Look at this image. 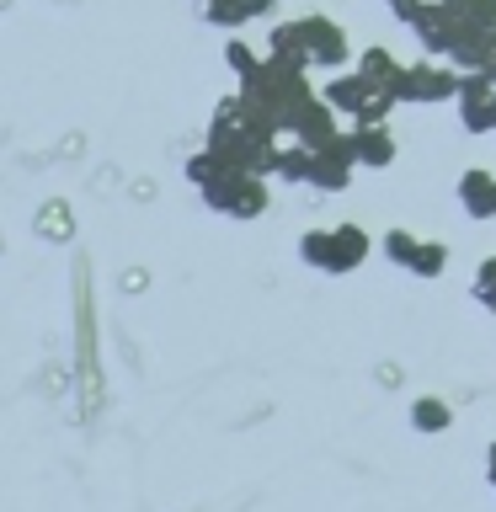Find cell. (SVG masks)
<instances>
[{"label": "cell", "mask_w": 496, "mask_h": 512, "mask_svg": "<svg viewBox=\"0 0 496 512\" xmlns=\"http://www.w3.org/2000/svg\"><path fill=\"white\" fill-rule=\"evenodd\" d=\"M267 54H283L304 64V70H347V54H352V38L342 22H331V16H294V22H278L267 32Z\"/></svg>", "instance_id": "cell-1"}, {"label": "cell", "mask_w": 496, "mask_h": 512, "mask_svg": "<svg viewBox=\"0 0 496 512\" xmlns=\"http://www.w3.org/2000/svg\"><path fill=\"white\" fill-rule=\"evenodd\" d=\"M235 171H240V166H230V160H224V155H214V150H198V155L187 160V182L203 192V203L214 198V192H219L224 182H230Z\"/></svg>", "instance_id": "cell-13"}, {"label": "cell", "mask_w": 496, "mask_h": 512, "mask_svg": "<svg viewBox=\"0 0 496 512\" xmlns=\"http://www.w3.org/2000/svg\"><path fill=\"white\" fill-rule=\"evenodd\" d=\"M475 299L496 310V256H491V262H480V272H475Z\"/></svg>", "instance_id": "cell-18"}, {"label": "cell", "mask_w": 496, "mask_h": 512, "mask_svg": "<svg viewBox=\"0 0 496 512\" xmlns=\"http://www.w3.org/2000/svg\"><path fill=\"white\" fill-rule=\"evenodd\" d=\"M411 427L416 432H448L454 427V406L443 395H416L411 400Z\"/></svg>", "instance_id": "cell-14"}, {"label": "cell", "mask_w": 496, "mask_h": 512, "mask_svg": "<svg viewBox=\"0 0 496 512\" xmlns=\"http://www.w3.org/2000/svg\"><path fill=\"white\" fill-rule=\"evenodd\" d=\"M283 134L299 139L304 150H320V144H331L336 134H342V118H336V112L320 102V91H315V96H304V102L283 118Z\"/></svg>", "instance_id": "cell-7"}, {"label": "cell", "mask_w": 496, "mask_h": 512, "mask_svg": "<svg viewBox=\"0 0 496 512\" xmlns=\"http://www.w3.org/2000/svg\"><path fill=\"white\" fill-rule=\"evenodd\" d=\"M486 464H491V480H496V443L486 448Z\"/></svg>", "instance_id": "cell-19"}, {"label": "cell", "mask_w": 496, "mask_h": 512, "mask_svg": "<svg viewBox=\"0 0 496 512\" xmlns=\"http://www.w3.org/2000/svg\"><path fill=\"white\" fill-rule=\"evenodd\" d=\"M358 75L368 80V86H374L379 96H390L395 102V91H400V75H406V64H400L390 48L384 43H368L363 54H358Z\"/></svg>", "instance_id": "cell-11"}, {"label": "cell", "mask_w": 496, "mask_h": 512, "mask_svg": "<svg viewBox=\"0 0 496 512\" xmlns=\"http://www.w3.org/2000/svg\"><path fill=\"white\" fill-rule=\"evenodd\" d=\"M347 144H352V160L368 171H384L395 160V134H390V118H358L347 128Z\"/></svg>", "instance_id": "cell-10"}, {"label": "cell", "mask_w": 496, "mask_h": 512, "mask_svg": "<svg viewBox=\"0 0 496 512\" xmlns=\"http://www.w3.org/2000/svg\"><path fill=\"white\" fill-rule=\"evenodd\" d=\"M448 102L459 107V118L470 134H496V80L486 70H464Z\"/></svg>", "instance_id": "cell-6"}, {"label": "cell", "mask_w": 496, "mask_h": 512, "mask_svg": "<svg viewBox=\"0 0 496 512\" xmlns=\"http://www.w3.org/2000/svg\"><path fill=\"white\" fill-rule=\"evenodd\" d=\"M406 272H416V278H443V272H448V246H443V240H422V235H416V246L406 256Z\"/></svg>", "instance_id": "cell-15"}, {"label": "cell", "mask_w": 496, "mask_h": 512, "mask_svg": "<svg viewBox=\"0 0 496 512\" xmlns=\"http://www.w3.org/2000/svg\"><path fill=\"white\" fill-rule=\"evenodd\" d=\"M379 246H384V256H390L395 267H406V256H411V246H416V235L406 230V224H395V230H384Z\"/></svg>", "instance_id": "cell-17"}, {"label": "cell", "mask_w": 496, "mask_h": 512, "mask_svg": "<svg viewBox=\"0 0 496 512\" xmlns=\"http://www.w3.org/2000/svg\"><path fill=\"white\" fill-rule=\"evenodd\" d=\"M299 256L310 262L315 272H352L374 256V235L363 224H320V230H304L299 235Z\"/></svg>", "instance_id": "cell-3"}, {"label": "cell", "mask_w": 496, "mask_h": 512, "mask_svg": "<svg viewBox=\"0 0 496 512\" xmlns=\"http://www.w3.org/2000/svg\"><path fill=\"white\" fill-rule=\"evenodd\" d=\"M486 75H491V80H496V59H491V64H486Z\"/></svg>", "instance_id": "cell-20"}, {"label": "cell", "mask_w": 496, "mask_h": 512, "mask_svg": "<svg viewBox=\"0 0 496 512\" xmlns=\"http://www.w3.org/2000/svg\"><path fill=\"white\" fill-rule=\"evenodd\" d=\"M459 203L470 208L475 219H496V171H486V166L464 171L459 176Z\"/></svg>", "instance_id": "cell-12"}, {"label": "cell", "mask_w": 496, "mask_h": 512, "mask_svg": "<svg viewBox=\"0 0 496 512\" xmlns=\"http://www.w3.org/2000/svg\"><path fill=\"white\" fill-rule=\"evenodd\" d=\"M320 102H326L336 118H390V96H379L368 80L358 75V70H331L326 75V86H320Z\"/></svg>", "instance_id": "cell-4"}, {"label": "cell", "mask_w": 496, "mask_h": 512, "mask_svg": "<svg viewBox=\"0 0 496 512\" xmlns=\"http://www.w3.org/2000/svg\"><path fill=\"white\" fill-rule=\"evenodd\" d=\"M352 171H358V160H352V144H347V134H336L331 144L310 150V171H304V182L320 187V192H342V187L352 182Z\"/></svg>", "instance_id": "cell-9"}, {"label": "cell", "mask_w": 496, "mask_h": 512, "mask_svg": "<svg viewBox=\"0 0 496 512\" xmlns=\"http://www.w3.org/2000/svg\"><path fill=\"white\" fill-rule=\"evenodd\" d=\"M224 64H230L235 80H246L256 64H262V48H256L251 38H240V32H230V43H224Z\"/></svg>", "instance_id": "cell-16"}, {"label": "cell", "mask_w": 496, "mask_h": 512, "mask_svg": "<svg viewBox=\"0 0 496 512\" xmlns=\"http://www.w3.org/2000/svg\"><path fill=\"white\" fill-rule=\"evenodd\" d=\"M208 208H219V214H230V219L267 214V182H262V171H235L230 182L208 198Z\"/></svg>", "instance_id": "cell-8"}, {"label": "cell", "mask_w": 496, "mask_h": 512, "mask_svg": "<svg viewBox=\"0 0 496 512\" xmlns=\"http://www.w3.org/2000/svg\"><path fill=\"white\" fill-rule=\"evenodd\" d=\"M454 86H459V70H454V64H443V59H422V64H406L395 102H406V107L448 102V96H454Z\"/></svg>", "instance_id": "cell-5"}, {"label": "cell", "mask_w": 496, "mask_h": 512, "mask_svg": "<svg viewBox=\"0 0 496 512\" xmlns=\"http://www.w3.org/2000/svg\"><path fill=\"white\" fill-rule=\"evenodd\" d=\"M203 6H214V0H203Z\"/></svg>", "instance_id": "cell-21"}, {"label": "cell", "mask_w": 496, "mask_h": 512, "mask_svg": "<svg viewBox=\"0 0 496 512\" xmlns=\"http://www.w3.org/2000/svg\"><path fill=\"white\" fill-rule=\"evenodd\" d=\"M304 96H315L310 75H304V64L283 59V54H262V64L240 80V102L256 107V112H267V118L278 123V134H283V118L304 102Z\"/></svg>", "instance_id": "cell-2"}]
</instances>
